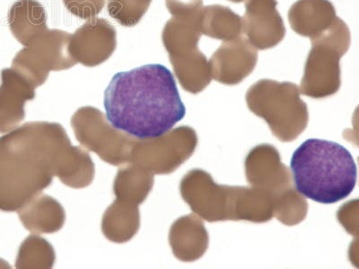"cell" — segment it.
Instances as JSON below:
<instances>
[{"label": "cell", "mask_w": 359, "mask_h": 269, "mask_svg": "<svg viewBox=\"0 0 359 269\" xmlns=\"http://www.w3.org/2000/svg\"><path fill=\"white\" fill-rule=\"evenodd\" d=\"M104 106L112 127L142 140L163 137L186 115L174 75L160 64L114 75Z\"/></svg>", "instance_id": "obj_1"}, {"label": "cell", "mask_w": 359, "mask_h": 269, "mask_svg": "<svg viewBox=\"0 0 359 269\" xmlns=\"http://www.w3.org/2000/svg\"><path fill=\"white\" fill-rule=\"evenodd\" d=\"M290 170L298 193L317 203H338L347 198L357 185L353 156L333 141H304L292 156Z\"/></svg>", "instance_id": "obj_2"}, {"label": "cell", "mask_w": 359, "mask_h": 269, "mask_svg": "<svg viewBox=\"0 0 359 269\" xmlns=\"http://www.w3.org/2000/svg\"><path fill=\"white\" fill-rule=\"evenodd\" d=\"M72 34L57 30L45 31L35 37L13 60V69L43 84L50 70L69 69L78 62L70 51Z\"/></svg>", "instance_id": "obj_3"}, {"label": "cell", "mask_w": 359, "mask_h": 269, "mask_svg": "<svg viewBox=\"0 0 359 269\" xmlns=\"http://www.w3.org/2000/svg\"><path fill=\"white\" fill-rule=\"evenodd\" d=\"M117 32L107 19L93 18L72 34L70 51L74 59L83 65H100L114 53Z\"/></svg>", "instance_id": "obj_4"}, {"label": "cell", "mask_w": 359, "mask_h": 269, "mask_svg": "<svg viewBox=\"0 0 359 269\" xmlns=\"http://www.w3.org/2000/svg\"><path fill=\"white\" fill-rule=\"evenodd\" d=\"M306 67L304 88L310 94L336 91L339 85L341 57L348 50L332 41L313 38Z\"/></svg>", "instance_id": "obj_5"}, {"label": "cell", "mask_w": 359, "mask_h": 269, "mask_svg": "<svg viewBox=\"0 0 359 269\" xmlns=\"http://www.w3.org/2000/svg\"><path fill=\"white\" fill-rule=\"evenodd\" d=\"M277 6V0H247L243 32L255 49H271L283 41L286 27Z\"/></svg>", "instance_id": "obj_6"}, {"label": "cell", "mask_w": 359, "mask_h": 269, "mask_svg": "<svg viewBox=\"0 0 359 269\" xmlns=\"http://www.w3.org/2000/svg\"><path fill=\"white\" fill-rule=\"evenodd\" d=\"M257 50L241 36L226 41L211 57L216 78L221 82L236 83L252 72L257 62Z\"/></svg>", "instance_id": "obj_7"}, {"label": "cell", "mask_w": 359, "mask_h": 269, "mask_svg": "<svg viewBox=\"0 0 359 269\" xmlns=\"http://www.w3.org/2000/svg\"><path fill=\"white\" fill-rule=\"evenodd\" d=\"M336 18L334 6L329 0H298L288 11L293 31L310 39L331 27Z\"/></svg>", "instance_id": "obj_8"}, {"label": "cell", "mask_w": 359, "mask_h": 269, "mask_svg": "<svg viewBox=\"0 0 359 269\" xmlns=\"http://www.w3.org/2000/svg\"><path fill=\"white\" fill-rule=\"evenodd\" d=\"M8 19L12 34L24 46L48 30L46 11L38 0H18Z\"/></svg>", "instance_id": "obj_9"}, {"label": "cell", "mask_w": 359, "mask_h": 269, "mask_svg": "<svg viewBox=\"0 0 359 269\" xmlns=\"http://www.w3.org/2000/svg\"><path fill=\"white\" fill-rule=\"evenodd\" d=\"M201 34L213 39L231 41L241 36L243 19L227 6H203L198 15Z\"/></svg>", "instance_id": "obj_10"}, {"label": "cell", "mask_w": 359, "mask_h": 269, "mask_svg": "<svg viewBox=\"0 0 359 269\" xmlns=\"http://www.w3.org/2000/svg\"><path fill=\"white\" fill-rule=\"evenodd\" d=\"M198 15L194 17H172L166 22L162 33V41L169 56L198 48L201 37Z\"/></svg>", "instance_id": "obj_11"}, {"label": "cell", "mask_w": 359, "mask_h": 269, "mask_svg": "<svg viewBox=\"0 0 359 269\" xmlns=\"http://www.w3.org/2000/svg\"><path fill=\"white\" fill-rule=\"evenodd\" d=\"M169 57L184 88L200 90L210 82L207 57L198 48Z\"/></svg>", "instance_id": "obj_12"}, {"label": "cell", "mask_w": 359, "mask_h": 269, "mask_svg": "<svg viewBox=\"0 0 359 269\" xmlns=\"http://www.w3.org/2000/svg\"><path fill=\"white\" fill-rule=\"evenodd\" d=\"M0 86V130L8 126L14 114L15 107L22 97H31V90L27 82L14 69H6L1 72Z\"/></svg>", "instance_id": "obj_13"}, {"label": "cell", "mask_w": 359, "mask_h": 269, "mask_svg": "<svg viewBox=\"0 0 359 269\" xmlns=\"http://www.w3.org/2000/svg\"><path fill=\"white\" fill-rule=\"evenodd\" d=\"M151 3L146 0H108L109 15L125 27H133L149 11Z\"/></svg>", "instance_id": "obj_14"}, {"label": "cell", "mask_w": 359, "mask_h": 269, "mask_svg": "<svg viewBox=\"0 0 359 269\" xmlns=\"http://www.w3.org/2000/svg\"><path fill=\"white\" fill-rule=\"evenodd\" d=\"M67 11L75 17L90 20L100 14L107 0H62Z\"/></svg>", "instance_id": "obj_15"}, {"label": "cell", "mask_w": 359, "mask_h": 269, "mask_svg": "<svg viewBox=\"0 0 359 269\" xmlns=\"http://www.w3.org/2000/svg\"><path fill=\"white\" fill-rule=\"evenodd\" d=\"M166 8L172 17H194L203 8L202 0H165Z\"/></svg>", "instance_id": "obj_16"}, {"label": "cell", "mask_w": 359, "mask_h": 269, "mask_svg": "<svg viewBox=\"0 0 359 269\" xmlns=\"http://www.w3.org/2000/svg\"><path fill=\"white\" fill-rule=\"evenodd\" d=\"M229 1H232L233 3H242L243 1H245V0H229Z\"/></svg>", "instance_id": "obj_17"}, {"label": "cell", "mask_w": 359, "mask_h": 269, "mask_svg": "<svg viewBox=\"0 0 359 269\" xmlns=\"http://www.w3.org/2000/svg\"><path fill=\"white\" fill-rule=\"evenodd\" d=\"M146 1H149V2L151 3L152 0H146Z\"/></svg>", "instance_id": "obj_18"}]
</instances>
